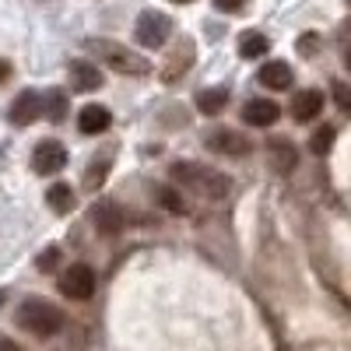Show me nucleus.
<instances>
[{
  "instance_id": "obj_17",
  "label": "nucleus",
  "mask_w": 351,
  "mask_h": 351,
  "mask_svg": "<svg viewBox=\"0 0 351 351\" xmlns=\"http://www.w3.org/2000/svg\"><path fill=\"white\" fill-rule=\"evenodd\" d=\"M46 204L53 211H60V215H67L71 208H74V190L67 186V183H53L49 190H46Z\"/></svg>"
},
{
  "instance_id": "obj_2",
  "label": "nucleus",
  "mask_w": 351,
  "mask_h": 351,
  "mask_svg": "<svg viewBox=\"0 0 351 351\" xmlns=\"http://www.w3.org/2000/svg\"><path fill=\"white\" fill-rule=\"evenodd\" d=\"M18 327H25L28 334H36V337H56L67 327V316H64L60 306L32 295V299H25L18 306Z\"/></svg>"
},
{
  "instance_id": "obj_8",
  "label": "nucleus",
  "mask_w": 351,
  "mask_h": 351,
  "mask_svg": "<svg viewBox=\"0 0 351 351\" xmlns=\"http://www.w3.org/2000/svg\"><path fill=\"white\" fill-rule=\"evenodd\" d=\"M39 116H43V95L39 92H21L8 109V120L14 127H28V123H36Z\"/></svg>"
},
{
  "instance_id": "obj_18",
  "label": "nucleus",
  "mask_w": 351,
  "mask_h": 351,
  "mask_svg": "<svg viewBox=\"0 0 351 351\" xmlns=\"http://www.w3.org/2000/svg\"><path fill=\"white\" fill-rule=\"evenodd\" d=\"M109 165H112V158H109L106 152H99L95 162L88 165V172H84V186H88V190H99V186L106 183V176H109Z\"/></svg>"
},
{
  "instance_id": "obj_20",
  "label": "nucleus",
  "mask_w": 351,
  "mask_h": 351,
  "mask_svg": "<svg viewBox=\"0 0 351 351\" xmlns=\"http://www.w3.org/2000/svg\"><path fill=\"white\" fill-rule=\"evenodd\" d=\"M267 36H263V32H243L239 36V53L246 56V60H253V56H263V53H267Z\"/></svg>"
},
{
  "instance_id": "obj_32",
  "label": "nucleus",
  "mask_w": 351,
  "mask_h": 351,
  "mask_svg": "<svg viewBox=\"0 0 351 351\" xmlns=\"http://www.w3.org/2000/svg\"><path fill=\"white\" fill-rule=\"evenodd\" d=\"M172 4H190V0H172Z\"/></svg>"
},
{
  "instance_id": "obj_6",
  "label": "nucleus",
  "mask_w": 351,
  "mask_h": 351,
  "mask_svg": "<svg viewBox=\"0 0 351 351\" xmlns=\"http://www.w3.org/2000/svg\"><path fill=\"white\" fill-rule=\"evenodd\" d=\"M204 148L215 152V155H225V158H243V155H250L253 144H250L239 130L218 127V130H211L208 137H204Z\"/></svg>"
},
{
  "instance_id": "obj_10",
  "label": "nucleus",
  "mask_w": 351,
  "mask_h": 351,
  "mask_svg": "<svg viewBox=\"0 0 351 351\" xmlns=\"http://www.w3.org/2000/svg\"><path fill=\"white\" fill-rule=\"evenodd\" d=\"M77 127H81V134H106L109 127H112V116H109V109L106 106H84L81 112H77Z\"/></svg>"
},
{
  "instance_id": "obj_9",
  "label": "nucleus",
  "mask_w": 351,
  "mask_h": 351,
  "mask_svg": "<svg viewBox=\"0 0 351 351\" xmlns=\"http://www.w3.org/2000/svg\"><path fill=\"white\" fill-rule=\"evenodd\" d=\"M278 116H281V109H278V102H271V99H250V102L243 106V120H246L250 127H274Z\"/></svg>"
},
{
  "instance_id": "obj_27",
  "label": "nucleus",
  "mask_w": 351,
  "mask_h": 351,
  "mask_svg": "<svg viewBox=\"0 0 351 351\" xmlns=\"http://www.w3.org/2000/svg\"><path fill=\"white\" fill-rule=\"evenodd\" d=\"M316 43H319L316 36H302V39H299V53H306V56L316 53Z\"/></svg>"
},
{
  "instance_id": "obj_4",
  "label": "nucleus",
  "mask_w": 351,
  "mask_h": 351,
  "mask_svg": "<svg viewBox=\"0 0 351 351\" xmlns=\"http://www.w3.org/2000/svg\"><path fill=\"white\" fill-rule=\"evenodd\" d=\"M169 36H172V21H169L165 14H158V11H144V14L137 18L134 39H137L141 46H148V49H162V46L169 43Z\"/></svg>"
},
{
  "instance_id": "obj_15",
  "label": "nucleus",
  "mask_w": 351,
  "mask_h": 351,
  "mask_svg": "<svg viewBox=\"0 0 351 351\" xmlns=\"http://www.w3.org/2000/svg\"><path fill=\"white\" fill-rule=\"evenodd\" d=\"M95 225H99L102 236H116V232H123L127 215H123L120 208H116V204H106V208H99V211H95Z\"/></svg>"
},
{
  "instance_id": "obj_29",
  "label": "nucleus",
  "mask_w": 351,
  "mask_h": 351,
  "mask_svg": "<svg viewBox=\"0 0 351 351\" xmlns=\"http://www.w3.org/2000/svg\"><path fill=\"white\" fill-rule=\"evenodd\" d=\"M8 77H11V64H8V60H0V84H4Z\"/></svg>"
},
{
  "instance_id": "obj_19",
  "label": "nucleus",
  "mask_w": 351,
  "mask_h": 351,
  "mask_svg": "<svg viewBox=\"0 0 351 351\" xmlns=\"http://www.w3.org/2000/svg\"><path fill=\"white\" fill-rule=\"evenodd\" d=\"M155 200L162 204L169 215H186V200L180 197V186H158L155 190Z\"/></svg>"
},
{
  "instance_id": "obj_13",
  "label": "nucleus",
  "mask_w": 351,
  "mask_h": 351,
  "mask_svg": "<svg viewBox=\"0 0 351 351\" xmlns=\"http://www.w3.org/2000/svg\"><path fill=\"white\" fill-rule=\"evenodd\" d=\"M260 84L271 88V92H285V88H291V67L285 60H274V64H263L260 67Z\"/></svg>"
},
{
  "instance_id": "obj_22",
  "label": "nucleus",
  "mask_w": 351,
  "mask_h": 351,
  "mask_svg": "<svg viewBox=\"0 0 351 351\" xmlns=\"http://www.w3.org/2000/svg\"><path fill=\"white\" fill-rule=\"evenodd\" d=\"M330 144H334V127H319V130L309 137L313 155H327V152H330Z\"/></svg>"
},
{
  "instance_id": "obj_11",
  "label": "nucleus",
  "mask_w": 351,
  "mask_h": 351,
  "mask_svg": "<svg viewBox=\"0 0 351 351\" xmlns=\"http://www.w3.org/2000/svg\"><path fill=\"white\" fill-rule=\"evenodd\" d=\"M319 109H324V92H316V88H306V92H299L295 102H291V116H295L299 123L316 120Z\"/></svg>"
},
{
  "instance_id": "obj_31",
  "label": "nucleus",
  "mask_w": 351,
  "mask_h": 351,
  "mask_svg": "<svg viewBox=\"0 0 351 351\" xmlns=\"http://www.w3.org/2000/svg\"><path fill=\"white\" fill-rule=\"evenodd\" d=\"M4 299H8V291H0V306H4Z\"/></svg>"
},
{
  "instance_id": "obj_28",
  "label": "nucleus",
  "mask_w": 351,
  "mask_h": 351,
  "mask_svg": "<svg viewBox=\"0 0 351 351\" xmlns=\"http://www.w3.org/2000/svg\"><path fill=\"white\" fill-rule=\"evenodd\" d=\"M0 351H25L14 337H8V334H0Z\"/></svg>"
},
{
  "instance_id": "obj_24",
  "label": "nucleus",
  "mask_w": 351,
  "mask_h": 351,
  "mask_svg": "<svg viewBox=\"0 0 351 351\" xmlns=\"http://www.w3.org/2000/svg\"><path fill=\"white\" fill-rule=\"evenodd\" d=\"M56 263H60V250H56V246H49V250H43L36 256V267L39 271H49V267H56Z\"/></svg>"
},
{
  "instance_id": "obj_30",
  "label": "nucleus",
  "mask_w": 351,
  "mask_h": 351,
  "mask_svg": "<svg viewBox=\"0 0 351 351\" xmlns=\"http://www.w3.org/2000/svg\"><path fill=\"white\" fill-rule=\"evenodd\" d=\"M344 64H348V71H351V46H348V53H344Z\"/></svg>"
},
{
  "instance_id": "obj_7",
  "label": "nucleus",
  "mask_w": 351,
  "mask_h": 351,
  "mask_svg": "<svg viewBox=\"0 0 351 351\" xmlns=\"http://www.w3.org/2000/svg\"><path fill=\"white\" fill-rule=\"evenodd\" d=\"M64 165H67V148H64L60 141L46 137V141L36 144V152H32V169H36L39 176H53V172H60Z\"/></svg>"
},
{
  "instance_id": "obj_23",
  "label": "nucleus",
  "mask_w": 351,
  "mask_h": 351,
  "mask_svg": "<svg viewBox=\"0 0 351 351\" xmlns=\"http://www.w3.org/2000/svg\"><path fill=\"white\" fill-rule=\"evenodd\" d=\"M176 67L165 74L169 81H176V77H180V71L186 67V64H193V43H180V53H176V60H172Z\"/></svg>"
},
{
  "instance_id": "obj_1",
  "label": "nucleus",
  "mask_w": 351,
  "mask_h": 351,
  "mask_svg": "<svg viewBox=\"0 0 351 351\" xmlns=\"http://www.w3.org/2000/svg\"><path fill=\"white\" fill-rule=\"evenodd\" d=\"M169 176H172L176 186H183V190H190V193H197V197H204V200H225V197L232 193V180H228L225 172L211 169V165L176 162V165L169 169Z\"/></svg>"
},
{
  "instance_id": "obj_26",
  "label": "nucleus",
  "mask_w": 351,
  "mask_h": 351,
  "mask_svg": "<svg viewBox=\"0 0 351 351\" xmlns=\"http://www.w3.org/2000/svg\"><path fill=\"white\" fill-rule=\"evenodd\" d=\"M243 4H246V0H215V8H218V11H225V14H236Z\"/></svg>"
},
{
  "instance_id": "obj_5",
  "label": "nucleus",
  "mask_w": 351,
  "mask_h": 351,
  "mask_svg": "<svg viewBox=\"0 0 351 351\" xmlns=\"http://www.w3.org/2000/svg\"><path fill=\"white\" fill-rule=\"evenodd\" d=\"M60 291L67 299H92V291H95V271L88 267V263H71V267L60 271Z\"/></svg>"
},
{
  "instance_id": "obj_16",
  "label": "nucleus",
  "mask_w": 351,
  "mask_h": 351,
  "mask_svg": "<svg viewBox=\"0 0 351 351\" xmlns=\"http://www.w3.org/2000/svg\"><path fill=\"white\" fill-rule=\"evenodd\" d=\"M228 102V88H204V92L197 95V109L204 116H218Z\"/></svg>"
},
{
  "instance_id": "obj_14",
  "label": "nucleus",
  "mask_w": 351,
  "mask_h": 351,
  "mask_svg": "<svg viewBox=\"0 0 351 351\" xmlns=\"http://www.w3.org/2000/svg\"><path fill=\"white\" fill-rule=\"evenodd\" d=\"M267 152H271V165H274V172H291V169H295V162H299V152H295V144H291V141H271L267 144Z\"/></svg>"
},
{
  "instance_id": "obj_25",
  "label": "nucleus",
  "mask_w": 351,
  "mask_h": 351,
  "mask_svg": "<svg viewBox=\"0 0 351 351\" xmlns=\"http://www.w3.org/2000/svg\"><path fill=\"white\" fill-rule=\"evenodd\" d=\"M334 99H337L341 112L351 116V84H334Z\"/></svg>"
},
{
  "instance_id": "obj_3",
  "label": "nucleus",
  "mask_w": 351,
  "mask_h": 351,
  "mask_svg": "<svg viewBox=\"0 0 351 351\" xmlns=\"http://www.w3.org/2000/svg\"><path fill=\"white\" fill-rule=\"evenodd\" d=\"M84 46H88V53H92L99 64H106V67L116 71V74L141 77V74L152 71V64L144 60V56H137L134 49H127V46H120V43H112V39H88Z\"/></svg>"
},
{
  "instance_id": "obj_12",
  "label": "nucleus",
  "mask_w": 351,
  "mask_h": 351,
  "mask_svg": "<svg viewBox=\"0 0 351 351\" xmlns=\"http://www.w3.org/2000/svg\"><path fill=\"white\" fill-rule=\"evenodd\" d=\"M71 84H74V92H95V88H102V71L88 60H74L71 64Z\"/></svg>"
},
{
  "instance_id": "obj_21",
  "label": "nucleus",
  "mask_w": 351,
  "mask_h": 351,
  "mask_svg": "<svg viewBox=\"0 0 351 351\" xmlns=\"http://www.w3.org/2000/svg\"><path fill=\"white\" fill-rule=\"evenodd\" d=\"M43 112L49 116L53 123H56V120H64V116H67V95L60 92V88H53V92L43 99Z\"/></svg>"
}]
</instances>
